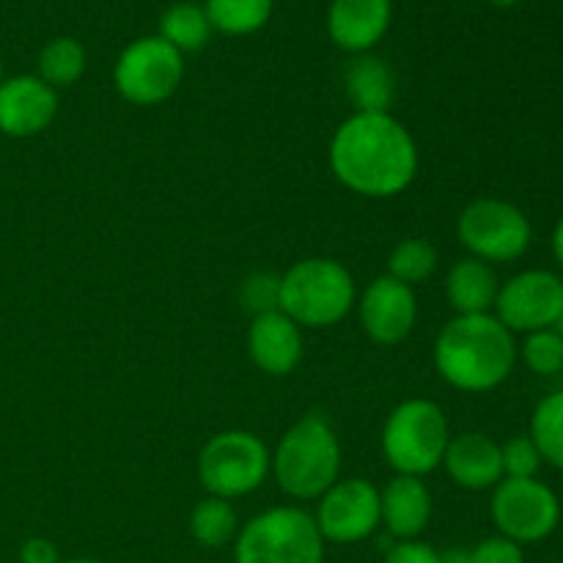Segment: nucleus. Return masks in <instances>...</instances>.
I'll return each mask as SVG.
<instances>
[{
  "mask_svg": "<svg viewBox=\"0 0 563 563\" xmlns=\"http://www.w3.org/2000/svg\"><path fill=\"white\" fill-rule=\"evenodd\" d=\"M330 168L357 196L394 198L418 174L416 137L390 113H352L330 141Z\"/></svg>",
  "mask_w": 563,
  "mask_h": 563,
  "instance_id": "nucleus-1",
  "label": "nucleus"
},
{
  "mask_svg": "<svg viewBox=\"0 0 563 563\" xmlns=\"http://www.w3.org/2000/svg\"><path fill=\"white\" fill-rule=\"evenodd\" d=\"M515 333L495 313L454 317L434 341L440 377L465 394H487L504 385L517 366Z\"/></svg>",
  "mask_w": 563,
  "mask_h": 563,
  "instance_id": "nucleus-2",
  "label": "nucleus"
},
{
  "mask_svg": "<svg viewBox=\"0 0 563 563\" xmlns=\"http://www.w3.org/2000/svg\"><path fill=\"white\" fill-rule=\"evenodd\" d=\"M269 473L289 498H322L341 478V443L328 418H300L269 454Z\"/></svg>",
  "mask_w": 563,
  "mask_h": 563,
  "instance_id": "nucleus-3",
  "label": "nucleus"
},
{
  "mask_svg": "<svg viewBox=\"0 0 563 563\" xmlns=\"http://www.w3.org/2000/svg\"><path fill=\"white\" fill-rule=\"evenodd\" d=\"M355 302V278L335 258H302L280 275V311L297 328H333Z\"/></svg>",
  "mask_w": 563,
  "mask_h": 563,
  "instance_id": "nucleus-4",
  "label": "nucleus"
},
{
  "mask_svg": "<svg viewBox=\"0 0 563 563\" xmlns=\"http://www.w3.org/2000/svg\"><path fill=\"white\" fill-rule=\"evenodd\" d=\"M449 440V418L440 405L429 399H407L385 421L383 454L396 476L423 478L443 465Z\"/></svg>",
  "mask_w": 563,
  "mask_h": 563,
  "instance_id": "nucleus-5",
  "label": "nucleus"
},
{
  "mask_svg": "<svg viewBox=\"0 0 563 563\" xmlns=\"http://www.w3.org/2000/svg\"><path fill=\"white\" fill-rule=\"evenodd\" d=\"M234 563H324V539L313 515L275 506L240 528Z\"/></svg>",
  "mask_w": 563,
  "mask_h": 563,
  "instance_id": "nucleus-6",
  "label": "nucleus"
},
{
  "mask_svg": "<svg viewBox=\"0 0 563 563\" xmlns=\"http://www.w3.org/2000/svg\"><path fill=\"white\" fill-rule=\"evenodd\" d=\"M267 476L269 451L253 432H220L209 438L198 454V478L212 498H245L256 493Z\"/></svg>",
  "mask_w": 563,
  "mask_h": 563,
  "instance_id": "nucleus-7",
  "label": "nucleus"
},
{
  "mask_svg": "<svg viewBox=\"0 0 563 563\" xmlns=\"http://www.w3.org/2000/svg\"><path fill=\"white\" fill-rule=\"evenodd\" d=\"M456 234L473 258L487 264H509L531 247V220L515 203L500 198H478L467 203L456 223Z\"/></svg>",
  "mask_w": 563,
  "mask_h": 563,
  "instance_id": "nucleus-8",
  "label": "nucleus"
},
{
  "mask_svg": "<svg viewBox=\"0 0 563 563\" xmlns=\"http://www.w3.org/2000/svg\"><path fill=\"white\" fill-rule=\"evenodd\" d=\"M185 77V55L163 36H141L121 49L113 69L115 91L132 104L152 108L176 93Z\"/></svg>",
  "mask_w": 563,
  "mask_h": 563,
  "instance_id": "nucleus-9",
  "label": "nucleus"
},
{
  "mask_svg": "<svg viewBox=\"0 0 563 563\" xmlns=\"http://www.w3.org/2000/svg\"><path fill=\"white\" fill-rule=\"evenodd\" d=\"M489 517L500 537L517 544H537L559 528L561 500L539 478H504L493 489Z\"/></svg>",
  "mask_w": 563,
  "mask_h": 563,
  "instance_id": "nucleus-10",
  "label": "nucleus"
},
{
  "mask_svg": "<svg viewBox=\"0 0 563 563\" xmlns=\"http://www.w3.org/2000/svg\"><path fill=\"white\" fill-rule=\"evenodd\" d=\"M324 544H357L374 537L383 526L379 511V489L366 478H339L313 511Z\"/></svg>",
  "mask_w": 563,
  "mask_h": 563,
  "instance_id": "nucleus-11",
  "label": "nucleus"
},
{
  "mask_svg": "<svg viewBox=\"0 0 563 563\" xmlns=\"http://www.w3.org/2000/svg\"><path fill=\"white\" fill-rule=\"evenodd\" d=\"M493 311L511 333L555 328L563 311V280L548 269H526L500 284Z\"/></svg>",
  "mask_w": 563,
  "mask_h": 563,
  "instance_id": "nucleus-12",
  "label": "nucleus"
},
{
  "mask_svg": "<svg viewBox=\"0 0 563 563\" xmlns=\"http://www.w3.org/2000/svg\"><path fill=\"white\" fill-rule=\"evenodd\" d=\"M355 306L368 339L385 346L405 341L418 322L416 291L390 275L372 280Z\"/></svg>",
  "mask_w": 563,
  "mask_h": 563,
  "instance_id": "nucleus-13",
  "label": "nucleus"
},
{
  "mask_svg": "<svg viewBox=\"0 0 563 563\" xmlns=\"http://www.w3.org/2000/svg\"><path fill=\"white\" fill-rule=\"evenodd\" d=\"M58 115V91L38 75L0 80V132L5 137L42 135Z\"/></svg>",
  "mask_w": 563,
  "mask_h": 563,
  "instance_id": "nucleus-14",
  "label": "nucleus"
},
{
  "mask_svg": "<svg viewBox=\"0 0 563 563\" xmlns=\"http://www.w3.org/2000/svg\"><path fill=\"white\" fill-rule=\"evenodd\" d=\"M394 20L390 0H333L328 11V33L344 53L366 55L377 47Z\"/></svg>",
  "mask_w": 563,
  "mask_h": 563,
  "instance_id": "nucleus-15",
  "label": "nucleus"
},
{
  "mask_svg": "<svg viewBox=\"0 0 563 563\" xmlns=\"http://www.w3.org/2000/svg\"><path fill=\"white\" fill-rule=\"evenodd\" d=\"M247 355L269 377H286L302 361V333L284 311L253 317L247 330Z\"/></svg>",
  "mask_w": 563,
  "mask_h": 563,
  "instance_id": "nucleus-16",
  "label": "nucleus"
},
{
  "mask_svg": "<svg viewBox=\"0 0 563 563\" xmlns=\"http://www.w3.org/2000/svg\"><path fill=\"white\" fill-rule=\"evenodd\" d=\"M443 467L451 482L471 493L495 489L504 482V460L500 445L489 434L465 432L449 440Z\"/></svg>",
  "mask_w": 563,
  "mask_h": 563,
  "instance_id": "nucleus-17",
  "label": "nucleus"
},
{
  "mask_svg": "<svg viewBox=\"0 0 563 563\" xmlns=\"http://www.w3.org/2000/svg\"><path fill=\"white\" fill-rule=\"evenodd\" d=\"M432 493L416 476L390 478L388 487L379 493L383 526L399 542H410V539L421 537L427 531L429 520H432Z\"/></svg>",
  "mask_w": 563,
  "mask_h": 563,
  "instance_id": "nucleus-18",
  "label": "nucleus"
},
{
  "mask_svg": "<svg viewBox=\"0 0 563 563\" xmlns=\"http://www.w3.org/2000/svg\"><path fill=\"white\" fill-rule=\"evenodd\" d=\"M498 291L500 284L493 264L478 262L473 256L460 258L445 275V297H449V306L454 308L456 317L493 313Z\"/></svg>",
  "mask_w": 563,
  "mask_h": 563,
  "instance_id": "nucleus-19",
  "label": "nucleus"
},
{
  "mask_svg": "<svg viewBox=\"0 0 563 563\" xmlns=\"http://www.w3.org/2000/svg\"><path fill=\"white\" fill-rule=\"evenodd\" d=\"M346 93L355 113H388L394 102V71L374 55H357L346 69Z\"/></svg>",
  "mask_w": 563,
  "mask_h": 563,
  "instance_id": "nucleus-20",
  "label": "nucleus"
},
{
  "mask_svg": "<svg viewBox=\"0 0 563 563\" xmlns=\"http://www.w3.org/2000/svg\"><path fill=\"white\" fill-rule=\"evenodd\" d=\"M275 0H207L203 11L212 31L225 36H251L269 22Z\"/></svg>",
  "mask_w": 563,
  "mask_h": 563,
  "instance_id": "nucleus-21",
  "label": "nucleus"
},
{
  "mask_svg": "<svg viewBox=\"0 0 563 563\" xmlns=\"http://www.w3.org/2000/svg\"><path fill=\"white\" fill-rule=\"evenodd\" d=\"M170 47L185 53H196L212 36V25H209V16L203 11V5L190 3V0H181L174 3L170 9H165V14L159 16V33Z\"/></svg>",
  "mask_w": 563,
  "mask_h": 563,
  "instance_id": "nucleus-22",
  "label": "nucleus"
},
{
  "mask_svg": "<svg viewBox=\"0 0 563 563\" xmlns=\"http://www.w3.org/2000/svg\"><path fill=\"white\" fill-rule=\"evenodd\" d=\"M190 533L201 548L218 550L234 542L240 533V517L231 500L212 498V495L203 498L190 515Z\"/></svg>",
  "mask_w": 563,
  "mask_h": 563,
  "instance_id": "nucleus-23",
  "label": "nucleus"
},
{
  "mask_svg": "<svg viewBox=\"0 0 563 563\" xmlns=\"http://www.w3.org/2000/svg\"><path fill=\"white\" fill-rule=\"evenodd\" d=\"M82 71H86V49L77 38L55 36L38 53V77L55 91L80 80Z\"/></svg>",
  "mask_w": 563,
  "mask_h": 563,
  "instance_id": "nucleus-24",
  "label": "nucleus"
},
{
  "mask_svg": "<svg viewBox=\"0 0 563 563\" xmlns=\"http://www.w3.org/2000/svg\"><path fill=\"white\" fill-rule=\"evenodd\" d=\"M531 440L548 465L563 473V390L544 396L531 416Z\"/></svg>",
  "mask_w": 563,
  "mask_h": 563,
  "instance_id": "nucleus-25",
  "label": "nucleus"
},
{
  "mask_svg": "<svg viewBox=\"0 0 563 563\" xmlns=\"http://www.w3.org/2000/svg\"><path fill=\"white\" fill-rule=\"evenodd\" d=\"M438 269V251L432 242L421 240H401L388 256V275L405 286H418L429 280Z\"/></svg>",
  "mask_w": 563,
  "mask_h": 563,
  "instance_id": "nucleus-26",
  "label": "nucleus"
},
{
  "mask_svg": "<svg viewBox=\"0 0 563 563\" xmlns=\"http://www.w3.org/2000/svg\"><path fill=\"white\" fill-rule=\"evenodd\" d=\"M520 352L522 361L533 374L550 377V374H559L563 368V335L553 328L528 333Z\"/></svg>",
  "mask_w": 563,
  "mask_h": 563,
  "instance_id": "nucleus-27",
  "label": "nucleus"
},
{
  "mask_svg": "<svg viewBox=\"0 0 563 563\" xmlns=\"http://www.w3.org/2000/svg\"><path fill=\"white\" fill-rule=\"evenodd\" d=\"M500 460H504V478H537L544 465L531 434H520L500 445Z\"/></svg>",
  "mask_w": 563,
  "mask_h": 563,
  "instance_id": "nucleus-28",
  "label": "nucleus"
},
{
  "mask_svg": "<svg viewBox=\"0 0 563 563\" xmlns=\"http://www.w3.org/2000/svg\"><path fill=\"white\" fill-rule=\"evenodd\" d=\"M240 300L253 317L280 311V275L253 273L251 278H245V284H242Z\"/></svg>",
  "mask_w": 563,
  "mask_h": 563,
  "instance_id": "nucleus-29",
  "label": "nucleus"
},
{
  "mask_svg": "<svg viewBox=\"0 0 563 563\" xmlns=\"http://www.w3.org/2000/svg\"><path fill=\"white\" fill-rule=\"evenodd\" d=\"M471 563H526V553H522V544L498 533L471 550Z\"/></svg>",
  "mask_w": 563,
  "mask_h": 563,
  "instance_id": "nucleus-30",
  "label": "nucleus"
},
{
  "mask_svg": "<svg viewBox=\"0 0 563 563\" xmlns=\"http://www.w3.org/2000/svg\"><path fill=\"white\" fill-rule=\"evenodd\" d=\"M383 563H440V553L434 548H429L427 542H396L394 548L385 553Z\"/></svg>",
  "mask_w": 563,
  "mask_h": 563,
  "instance_id": "nucleus-31",
  "label": "nucleus"
},
{
  "mask_svg": "<svg viewBox=\"0 0 563 563\" xmlns=\"http://www.w3.org/2000/svg\"><path fill=\"white\" fill-rule=\"evenodd\" d=\"M20 563H60V553L49 539L33 537L20 548Z\"/></svg>",
  "mask_w": 563,
  "mask_h": 563,
  "instance_id": "nucleus-32",
  "label": "nucleus"
},
{
  "mask_svg": "<svg viewBox=\"0 0 563 563\" xmlns=\"http://www.w3.org/2000/svg\"><path fill=\"white\" fill-rule=\"evenodd\" d=\"M440 563H471V550L467 548H451L440 553Z\"/></svg>",
  "mask_w": 563,
  "mask_h": 563,
  "instance_id": "nucleus-33",
  "label": "nucleus"
},
{
  "mask_svg": "<svg viewBox=\"0 0 563 563\" xmlns=\"http://www.w3.org/2000/svg\"><path fill=\"white\" fill-rule=\"evenodd\" d=\"M553 256H555V262H559L563 267V214H561L559 223H555V229H553Z\"/></svg>",
  "mask_w": 563,
  "mask_h": 563,
  "instance_id": "nucleus-34",
  "label": "nucleus"
},
{
  "mask_svg": "<svg viewBox=\"0 0 563 563\" xmlns=\"http://www.w3.org/2000/svg\"><path fill=\"white\" fill-rule=\"evenodd\" d=\"M493 5H498V9H511V5H517L520 0H489Z\"/></svg>",
  "mask_w": 563,
  "mask_h": 563,
  "instance_id": "nucleus-35",
  "label": "nucleus"
},
{
  "mask_svg": "<svg viewBox=\"0 0 563 563\" xmlns=\"http://www.w3.org/2000/svg\"><path fill=\"white\" fill-rule=\"evenodd\" d=\"M60 563H102L97 559H71V561H60Z\"/></svg>",
  "mask_w": 563,
  "mask_h": 563,
  "instance_id": "nucleus-36",
  "label": "nucleus"
},
{
  "mask_svg": "<svg viewBox=\"0 0 563 563\" xmlns=\"http://www.w3.org/2000/svg\"><path fill=\"white\" fill-rule=\"evenodd\" d=\"M553 330H559V333L563 335V311H561V317H559V322H555V328Z\"/></svg>",
  "mask_w": 563,
  "mask_h": 563,
  "instance_id": "nucleus-37",
  "label": "nucleus"
},
{
  "mask_svg": "<svg viewBox=\"0 0 563 563\" xmlns=\"http://www.w3.org/2000/svg\"><path fill=\"white\" fill-rule=\"evenodd\" d=\"M0 80H3V58H0Z\"/></svg>",
  "mask_w": 563,
  "mask_h": 563,
  "instance_id": "nucleus-38",
  "label": "nucleus"
}]
</instances>
